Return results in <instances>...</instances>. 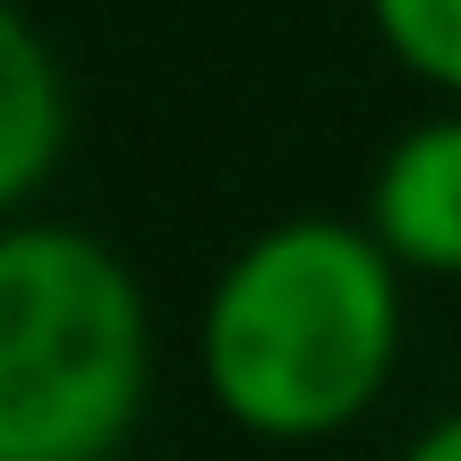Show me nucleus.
<instances>
[{
    "instance_id": "f257e3e1",
    "label": "nucleus",
    "mask_w": 461,
    "mask_h": 461,
    "mask_svg": "<svg viewBox=\"0 0 461 461\" xmlns=\"http://www.w3.org/2000/svg\"><path fill=\"white\" fill-rule=\"evenodd\" d=\"M402 359V265L367 222L291 214L230 248L197 316V376L257 445H325Z\"/></svg>"
},
{
    "instance_id": "f03ea898",
    "label": "nucleus",
    "mask_w": 461,
    "mask_h": 461,
    "mask_svg": "<svg viewBox=\"0 0 461 461\" xmlns=\"http://www.w3.org/2000/svg\"><path fill=\"white\" fill-rule=\"evenodd\" d=\"M154 384L129 257L77 222H0V461H120Z\"/></svg>"
},
{
    "instance_id": "7ed1b4c3",
    "label": "nucleus",
    "mask_w": 461,
    "mask_h": 461,
    "mask_svg": "<svg viewBox=\"0 0 461 461\" xmlns=\"http://www.w3.org/2000/svg\"><path fill=\"white\" fill-rule=\"evenodd\" d=\"M367 230L402 274L461 282V103L419 129H402L367 171Z\"/></svg>"
},
{
    "instance_id": "20e7f679",
    "label": "nucleus",
    "mask_w": 461,
    "mask_h": 461,
    "mask_svg": "<svg viewBox=\"0 0 461 461\" xmlns=\"http://www.w3.org/2000/svg\"><path fill=\"white\" fill-rule=\"evenodd\" d=\"M68 146V86L51 43L0 0V222L60 171Z\"/></svg>"
},
{
    "instance_id": "39448f33",
    "label": "nucleus",
    "mask_w": 461,
    "mask_h": 461,
    "mask_svg": "<svg viewBox=\"0 0 461 461\" xmlns=\"http://www.w3.org/2000/svg\"><path fill=\"white\" fill-rule=\"evenodd\" d=\"M367 17L419 86L461 103V0H367Z\"/></svg>"
},
{
    "instance_id": "423d86ee",
    "label": "nucleus",
    "mask_w": 461,
    "mask_h": 461,
    "mask_svg": "<svg viewBox=\"0 0 461 461\" xmlns=\"http://www.w3.org/2000/svg\"><path fill=\"white\" fill-rule=\"evenodd\" d=\"M402 461H461V411L428 419V428L411 436V453H402Z\"/></svg>"
}]
</instances>
